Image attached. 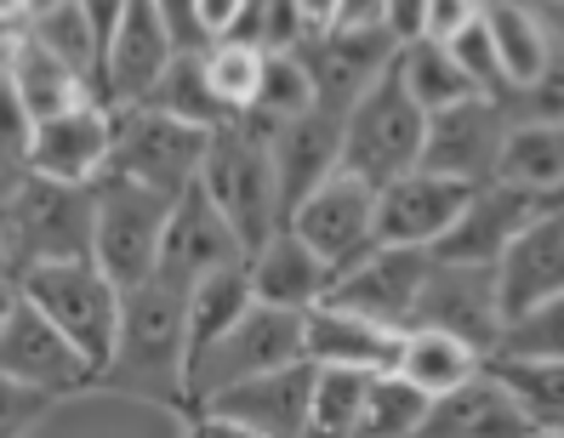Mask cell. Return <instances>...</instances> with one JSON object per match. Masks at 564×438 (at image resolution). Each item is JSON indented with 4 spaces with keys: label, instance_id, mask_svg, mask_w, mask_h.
Here are the masks:
<instances>
[{
    "label": "cell",
    "instance_id": "1",
    "mask_svg": "<svg viewBox=\"0 0 564 438\" xmlns=\"http://www.w3.org/2000/svg\"><path fill=\"white\" fill-rule=\"evenodd\" d=\"M97 387L143 398V404H165L183 421L194 416V398H188V291H177L160 274L126 291L120 336H115L109 364L97 370Z\"/></svg>",
    "mask_w": 564,
    "mask_h": 438
},
{
    "label": "cell",
    "instance_id": "2",
    "mask_svg": "<svg viewBox=\"0 0 564 438\" xmlns=\"http://www.w3.org/2000/svg\"><path fill=\"white\" fill-rule=\"evenodd\" d=\"M200 188H206L212 206L228 217V228L240 233L246 256L285 228V217H280V177H274V154H269V125L251 120V114L212 131L206 165H200Z\"/></svg>",
    "mask_w": 564,
    "mask_h": 438
},
{
    "label": "cell",
    "instance_id": "3",
    "mask_svg": "<svg viewBox=\"0 0 564 438\" xmlns=\"http://www.w3.org/2000/svg\"><path fill=\"white\" fill-rule=\"evenodd\" d=\"M422 138H427V114L405 91L400 57H393L343 114V172L371 188H388L393 177L422 165Z\"/></svg>",
    "mask_w": 564,
    "mask_h": 438
},
{
    "label": "cell",
    "instance_id": "4",
    "mask_svg": "<svg viewBox=\"0 0 564 438\" xmlns=\"http://www.w3.org/2000/svg\"><path fill=\"white\" fill-rule=\"evenodd\" d=\"M23 285V302L35 308L69 336V342L104 370L109 353H115V336H120V308H126V291L97 267L91 256L80 262H46V267H29L18 280Z\"/></svg>",
    "mask_w": 564,
    "mask_h": 438
},
{
    "label": "cell",
    "instance_id": "5",
    "mask_svg": "<svg viewBox=\"0 0 564 438\" xmlns=\"http://www.w3.org/2000/svg\"><path fill=\"white\" fill-rule=\"evenodd\" d=\"M212 131L183 125L172 114H160L149 103L115 109V154H109V177H126L138 188H154L165 199H183L200 183Z\"/></svg>",
    "mask_w": 564,
    "mask_h": 438
},
{
    "label": "cell",
    "instance_id": "6",
    "mask_svg": "<svg viewBox=\"0 0 564 438\" xmlns=\"http://www.w3.org/2000/svg\"><path fill=\"white\" fill-rule=\"evenodd\" d=\"M91 194H97L91 262L104 267L120 291L154 280L160 240H165V222H172L177 199H165V194H154V188H138V183H126V177H104Z\"/></svg>",
    "mask_w": 564,
    "mask_h": 438
},
{
    "label": "cell",
    "instance_id": "7",
    "mask_svg": "<svg viewBox=\"0 0 564 438\" xmlns=\"http://www.w3.org/2000/svg\"><path fill=\"white\" fill-rule=\"evenodd\" d=\"M91 222H97V194H91V188L29 177V183L18 188V199L7 206L12 274L23 280L29 267L91 256Z\"/></svg>",
    "mask_w": 564,
    "mask_h": 438
},
{
    "label": "cell",
    "instance_id": "8",
    "mask_svg": "<svg viewBox=\"0 0 564 438\" xmlns=\"http://www.w3.org/2000/svg\"><path fill=\"white\" fill-rule=\"evenodd\" d=\"M303 314H280V308H251L235 330L212 342L200 359L188 364V398L200 410L206 398H217L223 387H240L251 376H269V370L303 364Z\"/></svg>",
    "mask_w": 564,
    "mask_h": 438
},
{
    "label": "cell",
    "instance_id": "9",
    "mask_svg": "<svg viewBox=\"0 0 564 438\" xmlns=\"http://www.w3.org/2000/svg\"><path fill=\"white\" fill-rule=\"evenodd\" d=\"M434 274V251L416 245H377L359 262H348L343 274H330L325 302H337L348 314H365L388 330H411L422 308V285Z\"/></svg>",
    "mask_w": 564,
    "mask_h": 438
},
{
    "label": "cell",
    "instance_id": "10",
    "mask_svg": "<svg viewBox=\"0 0 564 438\" xmlns=\"http://www.w3.org/2000/svg\"><path fill=\"white\" fill-rule=\"evenodd\" d=\"M513 114L490 97H468L445 114H427V138H422V172L451 177L462 188H485L496 183L502 165V143H508Z\"/></svg>",
    "mask_w": 564,
    "mask_h": 438
},
{
    "label": "cell",
    "instance_id": "11",
    "mask_svg": "<svg viewBox=\"0 0 564 438\" xmlns=\"http://www.w3.org/2000/svg\"><path fill=\"white\" fill-rule=\"evenodd\" d=\"M177 35L165 12L154 0H126L120 12V29L104 46V75H97V103L109 109H131V103H149V91L160 86V75L172 69L177 57Z\"/></svg>",
    "mask_w": 564,
    "mask_h": 438
},
{
    "label": "cell",
    "instance_id": "12",
    "mask_svg": "<svg viewBox=\"0 0 564 438\" xmlns=\"http://www.w3.org/2000/svg\"><path fill=\"white\" fill-rule=\"evenodd\" d=\"M285 228L330 262V274H343L348 262H359L365 251H377V188L348 177L337 165V177H325L303 206L291 211Z\"/></svg>",
    "mask_w": 564,
    "mask_h": 438
},
{
    "label": "cell",
    "instance_id": "13",
    "mask_svg": "<svg viewBox=\"0 0 564 438\" xmlns=\"http://www.w3.org/2000/svg\"><path fill=\"white\" fill-rule=\"evenodd\" d=\"M115 154V109L86 97V103L63 109L52 120H35V143H29V177L69 183V188H97L109 177Z\"/></svg>",
    "mask_w": 564,
    "mask_h": 438
},
{
    "label": "cell",
    "instance_id": "14",
    "mask_svg": "<svg viewBox=\"0 0 564 438\" xmlns=\"http://www.w3.org/2000/svg\"><path fill=\"white\" fill-rule=\"evenodd\" d=\"M0 376H12V382L35 387L46 398H69V393L97 387V364L35 308V302H23L7 325V336H0Z\"/></svg>",
    "mask_w": 564,
    "mask_h": 438
},
{
    "label": "cell",
    "instance_id": "15",
    "mask_svg": "<svg viewBox=\"0 0 564 438\" xmlns=\"http://www.w3.org/2000/svg\"><path fill=\"white\" fill-rule=\"evenodd\" d=\"M246 262V245L240 233L228 228V217L206 199V188L194 183L177 206H172V222H165V240H160V280H172L177 291H194L200 280L223 274V267Z\"/></svg>",
    "mask_w": 564,
    "mask_h": 438
},
{
    "label": "cell",
    "instance_id": "16",
    "mask_svg": "<svg viewBox=\"0 0 564 438\" xmlns=\"http://www.w3.org/2000/svg\"><path fill=\"white\" fill-rule=\"evenodd\" d=\"M416 325L451 330L462 342H474L485 359L502 342V296H496V267H462V262H434V274L422 285ZM411 325V330H416Z\"/></svg>",
    "mask_w": 564,
    "mask_h": 438
},
{
    "label": "cell",
    "instance_id": "17",
    "mask_svg": "<svg viewBox=\"0 0 564 438\" xmlns=\"http://www.w3.org/2000/svg\"><path fill=\"white\" fill-rule=\"evenodd\" d=\"M474 188H462L451 177L434 172H405L393 177L388 188H377V245H416V251H434L451 222L462 217Z\"/></svg>",
    "mask_w": 564,
    "mask_h": 438
},
{
    "label": "cell",
    "instance_id": "18",
    "mask_svg": "<svg viewBox=\"0 0 564 438\" xmlns=\"http://www.w3.org/2000/svg\"><path fill=\"white\" fill-rule=\"evenodd\" d=\"M296 52H303L308 75L319 86V109L337 114V120L354 109V97L400 57L388 29H325V35H308Z\"/></svg>",
    "mask_w": 564,
    "mask_h": 438
},
{
    "label": "cell",
    "instance_id": "19",
    "mask_svg": "<svg viewBox=\"0 0 564 438\" xmlns=\"http://www.w3.org/2000/svg\"><path fill=\"white\" fill-rule=\"evenodd\" d=\"M308 398H314V364L303 359V364L269 370V376H251L240 387H223L200 410L235 421L257 438H303L308 432Z\"/></svg>",
    "mask_w": 564,
    "mask_h": 438
},
{
    "label": "cell",
    "instance_id": "20",
    "mask_svg": "<svg viewBox=\"0 0 564 438\" xmlns=\"http://www.w3.org/2000/svg\"><path fill=\"white\" fill-rule=\"evenodd\" d=\"M536 199L508 188V183H485L468 194L462 217L451 222V233L434 245V262H462V267H496L508 256V245L536 222Z\"/></svg>",
    "mask_w": 564,
    "mask_h": 438
},
{
    "label": "cell",
    "instance_id": "21",
    "mask_svg": "<svg viewBox=\"0 0 564 438\" xmlns=\"http://www.w3.org/2000/svg\"><path fill=\"white\" fill-rule=\"evenodd\" d=\"M303 353L319 370H365V376H388L400 370L405 330H388L365 314H348L337 302H319L303 314Z\"/></svg>",
    "mask_w": 564,
    "mask_h": 438
},
{
    "label": "cell",
    "instance_id": "22",
    "mask_svg": "<svg viewBox=\"0 0 564 438\" xmlns=\"http://www.w3.org/2000/svg\"><path fill=\"white\" fill-rule=\"evenodd\" d=\"M496 296H502V325L564 296V217L558 211H536V222L508 245V256L496 262Z\"/></svg>",
    "mask_w": 564,
    "mask_h": 438
},
{
    "label": "cell",
    "instance_id": "23",
    "mask_svg": "<svg viewBox=\"0 0 564 438\" xmlns=\"http://www.w3.org/2000/svg\"><path fill=\"white\" fill-rule=\"evenodd\" d=\"M269 154H274V177H280V217L291 222V211L303 206L325 177H337V165H343V120L314 109L303 120L269 125Z\"/></svg>",
    "mask_w": 564,
    "mask_h": 438
},
{
    "label": "cell",
    "instance_id": "24",
    "mask_svg": "<svg viewBox=\"0 0 564 438\" xmlns=\"http://www.w3.org/2000/svg\"><path fill=\"white\" fill-rule=\"evenodd\" d=\"M246 274H251L257 308H280V314H308L330 291V262L296 240L291 228H280L274 240H262L246 256Z\"/></svg>",
    "mask_w": 564,
    "mask_h": 438
},
{
    "label": "cell",
    "instance_id": "25",
    "mask_svg": "<svg viewBox=\"0 0 564 438\" xmlns=\"http://www.w3.org/2000/svg\"><path fill=\"white\" fill-rule=\"evenodd\" d=\"M422 438H536V432H530V421L519 416V404L508 398V387L496 382L490 364H485L468 387L434 398Z\"/></svg>",
    "mask_w": 564,
    "mask_h": 438
},
{
    "label": "cell",
    "instance_id": "26",
    "mask_svg": "<svg viewBox=\"0 0 564 438\" xmlns=\"http://www.w3.org/2000/svg\"><path fill=\"white\" fill-rule=\"evenodd\" d=\"M485 23H490V41H496V57H502V75H508L513 97L530 91L553 69L558 46H553V35H547V23H542L536 7H524V0H490ZM513 97H508V103H513Z\"/></svg>",
    "mask_w": 564,
    "mask_h": 438
},
{
    "label": "cell",
    "instance_id": "27",
    "mask_svg": "<svg viewBox=\"0 0 564 438\" xmlns=\"http://www.w3.org/2000/svg\"><path fill=\"white\" fill-rule=\"evenodd\" d=\"M496 183H508L519 194H530L542 206L564 188V120H513L508 143H502V165Z\"/></svg>",
    "mask_w": 564,
    "mask_h": 438
},
{
    "label": "cell",
    "instance_id": "28",
    "mask_svg": "<svg viewBox=\"0 0 564 438\" xmlns=\"http://www.w3.org/2000/svg\"><path fill=\"white\" fill-rule=\"evenodd\" d=\"M485 364H490V359H485L474 342L451 336V330H427V325L405 330L400 376H405L411 387H422L427 398H445V393H456V387H468Z\"/></svg>",
    "mask_w": 564,
    "mask_h": 438
},
{
    "label": "cell",
    "instance_id": "29",
    "mask_svg": "<svg viewBox=\"0 0 564 438\" xmlns=\"http://www.w3.org/2000/svg\"><path fill=\"white\" fill-rule=\"evenodd\" d=\"M7 80H12V91L23 97V109L35 114V120H52V114H63V109H75V103H86V97H91V86L63 57H52L35 35L12 41Z\"/></svg>",
    "mask_w": 564,
    "mask_h": 438
},
{
    "label": "cell",
    "instance_id": "30",
    "mask_svg": "<svg viewBox=\"0 0 564 438\" xmlns=\"http://www.w3.org/2000/svg\"><path fill=\"white\" fill-rule=\"evenodd\" d=\"M251 308H257V296H251L246 262H235V267H223V274L194 285L188 291V364L200 359L212 342H223V336L235 330Z\"/></svg>",
    "mask_w": 564,
    "mask_h": 438
},
{
    "label": "cell",
    "instance_id": "31",
    "mask_svg": "<svg viewBox=\"0 0 564 438\" xmlns=\"http://www.w3.org/2000/svg\"><path fill=\"white\" fill-rule=\"evenodd\" d=\"M490 376L508 387L530 432H564V359H490Z\"/></svg>",
    "mask_w": 564,
    "mask_h": 438
},
{
    "label": "cell",
    "instance_id": "32",
    "mask_svg": "<svg viewBox=\"0 0 564 438\" xmlns=\"http://www.w3.org/2000/svg\"><path fill=\"white\" fill-rule=\"evenodd\" d=\"M149 109L172 114L183 125H200V131H217L228 125L235 114H228L217 97H212V80H206V52H177L172 69L160 75V86L149 91Z\"/></svg>",
    "mask_w": 564,
    "mask_h": 438
},
{
    "label": "cell",
    "instance_id": "33",
    "mask_svg": "<svg viewBox=\"0 0 564 438\" xmlns=\"http://www.w3.org/2000/svg\"><path fill=\"white\" fill-rule=\"evenodd\" d=\"M400 80H405V91L422 103V114H445V109H456V103H468V97H479L474 80L456 69L451 46H440V41L400 46Z\"/></svg>",
    "mask_w": 564,
    "mask_h": 438
},
{
    "label": "cell",
    "instance_id": "34",
    "mask_svg": "<svg viewBox=\"0 0 564 438\" xmlns=\"http://www.w3.org/2000/svg\"><path fill=\"white\" fill-rule=\"evenodd\" d=\"M29 35H35L52 57H63L69 69L91 86V97H97V75H104V35L91 29V18H86V7L80 0H63V7H46L35 23H29Z\"/></svg>",
    "mask_w": 564,
    "mask_h": 438
},
{
    "label": "cell",
    "instance_id": "35",
    "mask_svg": "<svg viewBox=\"0 0 564 438\" xmlns=\"http://www.w3.org/2000/svg\"><path fill=\"white\" fill-rule=\"evenodd\" d=\"M427 410H434V398H427L422 387H411L400 370L371 376V393H365V416H359V438H422Z\"/></svg>",
    "mask_w": 564,
    "mask_h": 438
},
{
    "label": "cell",
    "instance_id": "36",
    "mask_svg": "<svg viewBox=\"0 0 564 438\" xmlns=\"http://www.w3.org/2000/svg\"><path fill=\"white\" fill-rule=\"evenodd\" d=\"M319 109V86L308 75L303 52H269V63H262V91H257V109L251 120L262 125H285V120H303Z\"/></svg>",
    "mask_w": 564,
    "mask_h": 438
},
{
    "label": "cell",
    "instance_id": "37",
    "mask_svg": "<svg viewBox=\"0 0 564 438\" xmlns=\"http://www.w3.org/2000/svg\"><path fill=\"white\" fill-rule=\"evenodd\" d=\"M262 63H269V46H251V41H212V46H206V80H212V97H217V103L235 114V120L257 109Z\"/></svg>",
    "mask_w": 564,
    "mask_h": 438
},
{
    "label": "cell",
    "instance_id": "38",
    "mask_svg": "<svg viewBox=\"0 0 564 438\" xmlns=\"http://www.w3.org/2000/svg\"><path fill=\"white\" fill-rule=\"evenodd\" d=\"M490 359H564V296L542 302L502 325V342Z\"/></svg>",
    "mask_w": 564,
    "mask_h": 438
},
{
    "label": "cell",
    "instance_id": "39",
    "mask_svg": "<svg viewBox=\"0 0 564 438\" xmlns=\"http://www.w3.org/2000/svg\"><path fill=\"white\" fill-rule=\"evenodd\" d=\"M445 46H451V57H456V69L474 80V91L508 109L513 86H508V75H502V57H496V41H490V23H485V12H479L468 29H462V35H451Z\"/></svg>",
    "mask_w": 564,
    "mask_h": 438
},
{
    "label": "cell",
    "instance_id": "40",
    "mask_svg": "<svg viewBox=\"0 0 564 438\" xmlns=\"http://www.w3.org/2000/svg\"><path fill=\"white\" fill-rule=\"evenodd\" d=\"M52 404H57V398L23 387V382H12V376H0V438H23L29 427L52 410Z\"/></svg>",
    "mask_w": 564,
    "mask_h": 438
},
{
    "label": "cell",
    "instance_id": "41",
    "mask_svg": "<svg viewBox=\"0 0 564 438\" xmlns=\"http://www.w3.org/2000/svg\"><path fill=\"white\" fill-rule=\"evenodd\" d=\"M29 143H35V114L23 109V97L12 91V80H0V154L29 165Z\"/></svg>",
    "mask_w": 564,
    "mask_h": 438
},
{
    "label": "cell",
    "instance_id": "42",
    "mask_svg": "<svg viewBox=\"0 0 564 438\" xmlns=\"http://www.w3.org/2000/svg\"><path fill=\"white\" fill-rule=\"evenodd\" d=\"M257 7V0H194V23H200V41H228L235 29L246 23V12Z\"/></svg>",
    "mask_w": 564,
    "mask_h": 438
},
{
    "label": "cell",
    "instance_id": "43",
    "mask_svg": "<svg viewBox=\"0 0 564 438\" xmlns=\"http://www.w3.org/2000/svg\"><path fill=\"white\" fill-rule=\"evenodd\" d=\"M485 12V0H427V35L422 41H451V35H462L474 18Z\"/></svg>",
    "mask_w": 564,
    "mask_h": 438
},
{
    "label": "cell",
    "instance_id": "44",
    "mask_svg": "<svg viewBox=\"0 0 564 438\" xmlns=\"http://www.w3.org/2000/svg\"><path fill=\"white\" fill-rule=\"evenodd\" d=\"M382 29L393 35V46H416L427 35V0H388Z\"/></svg>",
    "mask_w": 564,
    "mask_h": 438
},
{
    "label": "cell",
    "instance_id": "45",
    "mask_svg": "<svg viewBox=\"0 0 564 438\" xmlns=\"http://www.w3.org/2000/svg\"><path fill=\"white\" fill-rule=\"evenodd\" d=\"M154 7L165 12V23H172V35H177V46H183V52H206L200 23H194V0H154Z\"/></svg>",
    "mask_w": 564,
    "mask_h": 438
},
{
    "label": "cell",
    "instance_id": "46",
    "mask_svg": "<svg viewBox=\"0 0 564 438\" xmlns=\"http://www.w3.org/2000/svg\"><path fill=\"white\" fill-rule=\"evenodd\" d=\"M337 7H343V0H291L296 23H303V41L308 35H325V29H337Z\"/></svg>",
    "mask_w": 564,
    "mask_h": 438
},
{
    "label": "cell",
    "instance_id": "47",
    "mask_svg": "<svg viewBox=\"0 0 564 438\" xmlns=\"http://www.w3.org/2000/svg\"><path fill=\"white\" fill-rule=\"evenodd\" d=\"M388 0H343L337 7V29H382Z\"/></svg>",
    "mask_w": 564,
    "mask_h": 438
},
{
    "label": "cell",
    "instance_id": "48",
    "mask_svg": "<svg viewBox=\"0 0 564 438\" xmlns=\"http://www.w3.org/2000/svg\"><path fill=\"white\" fill-rule=\"evenodd\" d=\"M183 438H257V432H246V427H235V421H223V416L194 410V416L183 421Z\"/></svg>",
    "mask_w": 564,
    "mask_h": 438
},
{
    "label": "cell",
    "instance_id": "49",
    "mask_svg": "<svg viewBox=\"0 0 564 438\" xmlns=\"http://www.w3.org/2000/svg\"><path fill=\"white\" fill-rule=\"evenodd\" d=\"M29 183V165L23 160H7V154H0V211H7L12 206V199H18V188Z\"/></svg>",
    "mask_w": 564,
    "mask_h": 438
},
{
    "label": "cell",
    "instance_id": "50",
    "mask_svg": "<svg viewBox=\"0 0 564 438\" xmlns=\"http://www.w3.org/2000/svg\"><path fill=\"white\" fill-rule=\"evenodd\" d=\"M18 308H23V285L18 280H0V336H7V325H12Z\"/></svg>",
    "mask_w": 564,
    "mask_h": 438
},
{
    "label": "cell",
    "instance_id": "51",
    "mask_svg": "<svg viewBox=\"0 0 564 438\" xmlns=\"http://www.w3.org/2000/svg\"><path fill=\"white\" fill-rule=\"evenodd\" d=\"M0 280H18V274H12V233H7V211H0Z\"/></svg>",
    "mask_w": 564,
    "mask_h": 438
},
{
    "label": "cell",
    "instance_id": "52",
    "mask_svg": "<svg viewBox=\"0 0 564 438\" xmlns=\"http://www.w3.org/2000/svg\"><path fill=\"white\" fill-rule=\"evenodd\" d=\"M29 7H35V18H41L46 7H63V0H29Z\"/></svg>",
    "mask_w": 564,
    "mask_h": 438
},
{
    "label": "cell",
    "instance_id": "53",
    "mask_svg": "<svg viewBox=\"0 0 564 438\" xmlns=\"http://www.w3.org/2000/svg\"><path fill=\"white\" fill-rule=\"evenodd\" d=\"M7 63H12V46H0V80H7Z\"/></svg>",
    "mask_w": 564,
    "mask_h": 438
},
{
    "label": "cell",
    "instance_id": "54",
    "mask_svg": "<svg viewBox=\"0 0 564 438\" xmlns=\"http://www.w3.org/2000/svg\"><path fill=\"white\" fill-rule=\"evenodd\" d=\"M530 7H558V0H530Z\"/></svg>",
    "mask_w": 564,
    "mask_h": 438
},
{
    "label": "cell",
    "instance_id": "55",
    "mask_svg": "<svg viewBox=\"0 0 564 438\" xmlns=\"http://www.w3.org/2000/svg\"><path fill=\"white\" fill-rule=\"evenodd\" d=\"M536 438H553V432H536Z\"/></svg>",
    "mask_w": 564,
    "mask_h": 438
},
{
    "label": "cell",
    "instance_id": "56",
    "mask_svg": "<svg viewBox=\"0 0 564 438\" xmlns=\"http://www.w3.org/2000/svg\"><path fill=\"white\" fill-rule=\"evenodd\" d=\"M485 7H490V0H485Z\"/></svg>",
    "mask_w": 564,
    "mask_h": 438
},
{
    "label": "cell",
    "instance_id": "57",
    "mask_svg": "<svg viewBox=\"0 0 564 438\" xmlns=\"http://www.w3.org/2000/svg\"><path fill=\"white\" fill-rule=\"evenodd\" d=\"M558 438H564V432H558Z\"/></svg>",
    "mask_w": 564,
    "mask_h": 438
}]
</instances>
